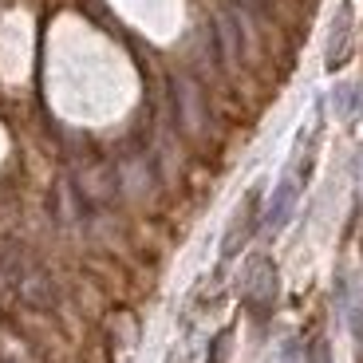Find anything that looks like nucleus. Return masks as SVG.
I'll return each mask as SVG.
<instances>
[{
	"label": "nucleus",
	"mask_w": 363,
	"mask_h": 363,
	"mask_svg": "<svg viewBox=\"0 0 363 363\" xmlns=\"http://www.w3.org/2000/svg\"><path fill=\"white\" fill-rule=\"evenodd\" d=\"M0 281L9 284L28 308L48 312V308H55V300H60L52 272H48L36 257H28L24 245H4L0 249Z\"/></svg>",
	"instance_id": "f257e3e1"
},
{
	"label": "nucleus",
	"mask_w": 363,
	"mask_h": 363,
	"mask_svg": "<svg viewBox=\"0 0 363 363\" xmlns=\"http://www.w3.org/2000/svg\"><path fill=\"white\" fill-rule=\"evenodd\" d=\"M241 296L253 308V316H269L272 304H277V264L269 257H253L245 269V284H241Z\"/></svg>",
	"instance_id": "f03ea898"
},
{
	"label": "nucleus",
	"mask_w": 363,
	"mask_h": 363,
	"mask_svg": "<svg viewBox=\"0 0 363 363\" xmlns=\"http://www.w3.org/2000/svg\"><path fill=\"white\" fill-rule=\"evenodd\" d=\"M257 225H261V190H249L245 201L237 206L225 237H221V261H233V257L249 245V237H253Z\"/></svg>",
	"instance_id": "7ed1b4c3"
},
{
	"label": "nucleus",
	"mask_w": 363,
	"mask_h": 363,
	"mask_svg": "<svg viewBox=\"0 0 363 363\" xmlns=\"http://www.w3.org/2000/svg\"><path fill=\"white\" fill-rule=\"evenodd\" d=\"M304 178H308V162L300 166V170H289L281 182H277V190H272L269 206H264V218H261L269 233L284 229V221L292 218V206H296V198H300V182Z\"/></svg>",
	"instance_id": "20e7f679"
},
{
	"label": "nucleus",
	"mask_w": 363,
	"mask_h": 363,
	"mask_svg": "<svg viewBox=\"0 0 363 363\" xmlns=\"http://www.w3.org/2000/svg\"><path fill=\"white\" fill-rule=\"evenodd\" d=\"M352 32H355V12L352 4H340L336 16H332V32H328V52H324V64L328 72H340L352 55Z\"/></svg>",
	"instance_id": "39448f33"
},
{
	"label": "nucleus",
	"mask_w": 363,
	"mask_h": 363,
	"mask_svg": "<svg viewBox=\"0 0 363 363\" xmlns=\"http://www.w3.org/2000/svg\"><path fill=\"white\" fill-rule=\"evenodd\" d=\"M83 209H87V201H83V190H79V186H72V182H60V186L52 190V218L60 221V225H72V221H79Z\"/></svg>",
	"instance_id": "423d86ee"
},
{
	"label": "nucleus",
	"mask_w": 363,
	"mask_h": 363,
	"mask_svg": "<svg viewBox=\"0 0 363 363\" xmlns=\"http://www.w3.org/2000/svg\"><path fill=\"white\" fill-rule=\"evenodd\" d=\"M218 32H221V48H225V60H237L241 55V32H237V20L229 12L218 16Z\"/></svg>",
	"instance_id": "0eeeda50"
},
{
	"label": "nucleus",
	"mask_w": 363,
	"mask_h": 363,
	"mask_svg": "<svg viewBox=\"0 0 363 363\" xmlns=\"http://www.w3.org/2000/svg\"><path fill=\"white\" fill-rule=\"evenodd\" d=\"M336 99H340V111H344V115L363 118V83L359 87H355V83H344V87L336 91Z\"/></svg>",
	"instance_id": "6e6552de"
}]
</instances>
